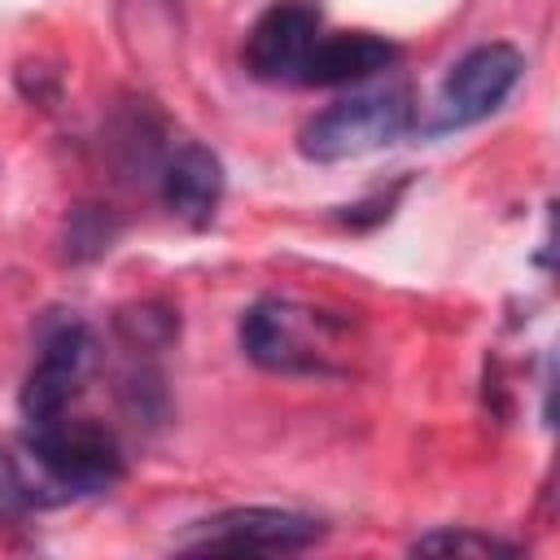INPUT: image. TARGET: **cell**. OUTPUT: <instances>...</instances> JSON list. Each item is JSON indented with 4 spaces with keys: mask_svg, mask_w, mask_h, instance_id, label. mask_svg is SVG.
<instances>
[{
    "mask_svg": "<svg viewBox=\"0 0 560 560\" xmlns=\"http://www.w3.org/2000/svg\"><path fill=\"white\" fill-rule=\"evenodd\" d=\"M39 503H44L39 486L22 472L18 455H9V451L0 446V521H18L22 512H31V508H39Z\"/></svg>",
    "mask_w": 560,
    "mask_h": 560,
    "instance_id": "7c38bea8",
    "label": "cell"
},
{
    "mask_svg": "<svg viewBox=\"0 0 560 560\" xmlns=\"http://www.w3.org/2000/svg\"><path fill=\"white\" fill-rule=\"evenodd\" d=\"M219 197H223V162L206 144H179L162 166V206L175 219L206 228L219 210Z\"/></svg>",
    "mask_w": 560,
    "mask_h": 560,
    "instance_id": "9c48e42d",
    "label": "cell"
},
{
    "mask_svg": "<svg viewBox=\"0 0 560 560\" xmlns=\"http://www.w3.org/2000/svg\"><path fill=\"white\" fill-rule=\"evenodd\" d=\"M114 328L118 337L131 346V350H162L175 341L179 332V315L171 306H158V302H140V306H122L114 315Z\"/></svg>",
    "mask_w": 560,
    "mask_h": 560,
    "instance_id": "30bf717a",
    "label": "cell"
},
{
    "mask_svg": "<svg viewBox=\"0 0 560 560\" xmlns=\"http://www.w3.org/2000/svg\"><path fill=\"white\" fill-rule=\"evenodd\" d=\"M411 127V92L407 88H381L359 92L350 101H337L332 109L315 114L298 131V153L306 162H346L376 153L394 144Z\"/></svg>",
    "mask_w": 560,
    "mask_h": 560,
    "instance_id": "7a4b0ae2",
    "label": "cell"
},
{
    "mask_svg": "<svg viewBox=\"0 0 560 560\" xmlns=\"http://www.w3.org/2000/svg\"><path fill=\"white\" fill-rule=\"evenodd\" d=\"M315 39H319V4L276 0L245 35V70L262 83H298Z\"/></svg>",
    "mask_w": 560,
    "mask_h": 560,
    "instance_id": "8992f818",
    "label": "cell"
},
{
    "mask_svg": "<svg viewBox=\"0 0 560 560\" xmlns=\"http://www.w3.org/2000/svg\"><path fill=\"white\" fill-rule=\"evenodd\" d=\"M306 324H311V311L262 298L241 315V350L249 363L267 372H315L319 350L306 337Z\"/></svg>",
    "mask_w": 560,
    "mask_h": 560,
    "instance_id": "52a82bcc",
    "label": "cell"
},
{
    "mask_svg": "<svg viewBox=\"0 0 560 560\" xmlns=\"http://www.w3.org/2000/svg\"><path fill=\"white\" fill-rule=\"evenodd\" d=\"M411 556H459V560H490V556H516L512 542L494 538V534H481V529H433V534H420L411 542Z\"/></svg>",
    "mask_w": 560,
    "mask_h": 560,
    "instance_id": "8fae6325",
    "label": "cell"
},
{
    "mask_svg": "<svg viewBox=\"0 0 560 560\" xmlns=\"http://www.w3.org/2000/svg\"><path fill=\"white\" fill-rule=\"evenodd\" d=\"M394 61H398V48L389 39H381L372 31H337V35H319L315 39L298 83H311V88L363 83V79L389 70Z\"/></svg>",
    "mask_w": 560,
    "mask_h": 560,
    "instance_id": "ba28073f",
    "label": "cell"
},
{
    "mask_svg": "<svg viewBox=\"0 0 560 560\" xmlns=\"http://www.w3.org/2000/svg\"><path fill=\"white\" fill-rule=\"evenodd\" d=\"M324 521L306 516V512H289V508H228L214 512L206 521H197L179 547L184 551H223V556H280V551H306L324 538Z\"/></svg>",
    "mask_w": 560,
    "mask_h": 560,
    "instance_id": "3957f363",
    "label": "cell"
},
{
    "mask_svg": "<svg viewBox=\"0 0 560 560\" xmlns=\"http://www.w3.org/2000/svg\"><path fill=\"white\" fill-rule=\"evenodd\" d=\"M96 359V341L88 332L83 319H57L52 328L39 332V359L22 381L18 407L26 416V424H44L66 416V407L74 402V394L83 389L88 372Z\"/></svg>",
    "mask_w": 560,
    "mask_h": 560,
    "instance_id": "277c9868",
    "label": "cell"
},
{
    "mask_svg": "<svg viewBox=\"0 0 560 560\" xmlns=\"http://www.w3.org/2000/svg\"><path fill=\"white\" fill-rule=\"evenodd\" d=\"M22 451L39 472V490H52V499L101 494L122 477V451L96 420L57 416L44 424H26Z\"/></svg>",
    "mask_w": 560,
    "mask_h": 560,
    "instance_id": "6da1fadb",
    "label": "cell"
},
{
    "mask_svg": "<svg viewBox=\"0 0 560 560\" xmlns=\"http://www.w3.org/2000/svg\"><path fill=\"white\" fill-rule=\"evenodd\" d=\"M521 74H525V57H521L516 44H503V39L477 44L442 79V96H438L442 118H438V127H468V122L490 118L508 101V92L521 83Z\"/></svg>",
    "mask_w": 560,
    "mask_h": 560,
    "instance_id": "5b68a950",
    "label": "cell"
}]
</instances>
